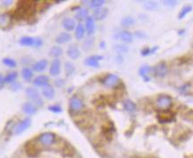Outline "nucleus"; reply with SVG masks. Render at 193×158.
<instances>
[{
	"label": "nucleus",
	"mask_w": 193,
	"mask_h": 158,
	"mask_svg": "<svg viewBox=\"0 0 193 158\" xmlns=\"http://www.w3.org/2000/svg\"><path fill=\"white\" fill-rule=\"evenodd\" d=\"M156 105L160 110L165 111L172 105V99L169 96H160L157 99Z\"/></svg>",
	"instance_id": "nucleus-6"
},
{
	"label": "nucleus",
	"mask_w": 193,
	"mask_h": 158,
	"mask_svg": "<svg viewBox=\"0 0 193 158\" xmlns=\"http://www.w3.org/2000/svg\"><path fill=\"white\" fill-rule=\"evenodd\" d=\"M33 83L35 86L43 88V87H45V86L49 85V79L45 75H41V76H38V77H36L35 78L33 79Z\"/></svg>",
	"instance_id": "nucleus-15"
},
{
	"label": "nucleus",
	"mask_w": 193,
	"mask_h": 158,
	"mask_svg": "<svg viewBox=\"0 0 193 158\" xmlns=\"http://www.w3.org/2000/svg\"><path fill=\"white\" fill-rule=\"evenodd\" d=\"M20 44L23 47H41L42 44V40L41 38L24 36L20 40Z\"/></svg>",
	"instance_id": "nucleus-4"
},
{
	"label": "nucleus",
	"mask_w": 193,
	"mask_h": 158,
	"mask_svg": "<svg viewBox=\"0 0 193 158\" xmlns=\"http://www.w3.org/2000/svg\"><path fill=\"white\" fill-rule=\"evenodd\" d=\"M49 55L51 57H54V58L57 59L58 57H60V56L63 55V49H62V47H60L57 46L52 47L50 48L49 52Z\"/></svg>",
	"instance_id": "nucleus-23"
},
{
	"label": "nucleus",
	"mask_w": 193,
	"mask_h": 158,
	"mask_svg": "<svg viewBox=\"0 0 193 158\" xmlns=\"http://www.w3.org/2000/svg\"><path fill=\"white\" fill-rule=\"evenodd\" d=\"M85 30L87 31L88 35H92L94 33L95 30V25H94V20L93 17H87L86 19V23H85Z\"/></svg>",
	"instance_id": "nucleus-17"
},
{
	"label": "nucleus",
	"mask_w": 193,
	"mask_h": 158,
	"mask_svg": "<svg viewBox=\"0 0 193 158\" xmlns=\"http://www.w3.org/2000/svg\"><path fill=\"white\" fill-rule=\"evenodd\" d=\"M56 85L58 86V87H61L62 85H64V81L62 79H58L56 81Z\"/></svg>",
	"instance_id": "nucleus-44"
},
{
	"label": "nucleus",
	"mask_w": 193,
	"mask_h": 158,
	"mask_svg": "<svg viewBox=\"0 0 193 158\" xmlns=\"http://www.w3.org/2000/svg\"><path fill=\"white\" fill-rule=\"evenodd\" d=\"M26 95L29 99H31L32 101H33L35 104L39 106H41L43 104V101L41 98L40 93L39 92L33 87H28L27 90H26Z\"/></svg>",
	"instance_id": "nucleus-3"
},
{
	"label": "nucleus",
	"mask_w": 193,
	"mask_h": 158,
	"mask_svg": "<svg viewBox=\"0 0 193 158\" xmlns=\"http://www.w3.org/2000/svg\"><path fill=\"white\" fill-rule=\"evenodd\" d=\"M41 93H42L43 97H45V99H49V100L53 99L54 97H55V90H54L53 87L49 85H48L42 88Z\"/></svg>",
	"instance_id": "nucleus-18"
},
{
	"label": "nucleus",
	"mask_w": 193,
	"mask_h": 158,
	"mask_svg": "<svg viewBox=\"0 0 193 158\" xmlns=\"http://www.w3.org/2000/svg\"><path fill=\"white\" fill-rule=\"evenodd\" d=\"M18 77V73L13 71V72H10L7 74L6 76L4 77L5 78V83L6 84H13L14 81L17 79Z\"/></svg>",
	"instance_id": "nucleus-32"
},
{
	"label": "nucleus",
	"mask_w": 193,
	"mask_h": 158,
	"mask_svg": "<svg viewBox=\"0 0 193 158\" xmlns=\"http://www.w3.org/2000/svg\"><path fill=\"white\" fill-rule=\"evenodd\" d=\"M119 38L121 40H123L125 43H132L133 40L132 34L128 31H122L119 33Z\"/></svg>",
	"instance_id": "nucleus-22"
},
{
	"label": "nucleus",
	"mask_w": 193,
	"mask_h": 158,
	"mask_svg": "<svg viewBox=\"0 0 193 158\" xmlns=\"http://www.w3.org/2000/svg\"><path fill=\"white\" fill-rule=\"evenodd\" d=\"M57 141L56 138V134L51 132H46V133H42L39 135V137L37 138V142L39 145L42 147H49L55 144Z\"/></svg>",
	"instance_id": "nucleus-2"
},
{
	"label": "nucleus",
	"mask_w": 193,
	"mask_h": 158,
	"mask_svg": "<svg viewBox=\"0 0 193 158\" xmlns=\"http://www.w3.org/2000/svg\"><path fill=\"white\" fill-rule=\"evenodd\" d=\"M12 17L6 13H0V28H7L11 25Z\"/></svg>",
	"instance_id": "nucleus-16"
},
{
	"label": "nucleus",
	"mask_w": 193,
	"mask_h": 158,
	"mask_svg": "<svg viewBox=\"0 0 193 158\" xmlns=\"http://www.w3.org/2000/svg\"><path fill=\"white\" fill-rule=\"evenodd\" d=\"M108 14V9L104 8V7H100V8L94 10L93 19L95 20H103L104 19H106Z\"/></svg>",
	"instance_id": "nucleus-11"
},
{
	"label": "nucleus",
	"mask_w": 193,
	"mask_h": 158,
	"mask_svg": "<svg viewBox=\"0 0 193 158\" xmlns=\"http://www.w3.org/2000/svg\"><path fill=\"white\" fill-rule=\"evenodd\" d=\"M47 67H48V61L45 59L40 60L33 65V70L36 72H42L46 70Z\"/></svg>",
	"instance_id": "nucleus-19"
},
{
	"label": "nucleus",
	"mask_w": 193,
	"mask_h": 158,
	"mask_svg": "<svg viewBox=\"0 0 193 158\" xmlns=\"http://www.w3.org/2000/svg\"><path fill=\"white\" fill-rule=\"evenodd\" d=\"M22 111L27 115H33L37 112V106L33 103L27 102L22 105Z\"/></svg>",
	"instance_id": "nucleus-14"
},
{
	"label": "nucleus",
	"mask_w": 193,
	"mask_h": 158,
	"mask_svg": "<svg viewBox=\"0 0 193 158\" xmlns=\"http://www.w3.org/2000/svg\"><path fill=\"white\" fill-rule=\"evenodd\" d=\"M85 27L82 24H78L75 30V37L77 40H81L85 35Z\"/></svg>",
	"instance_id": "nucleus-28"
},
{
	"label": "nucleus",
	"mask_w": 193,
	"mask_h": 158,
	"mask_svg": "<svg viewBox=\"0 0 193 158\" xmlns=\"http://www.w3.org/2000/svg\"><path fill=\"white\" fill-rule=\"evenodd\" d=\"M144 8L147 11H154L158 8V4L154 1H146L144 2Z\"/></svg>",
	"instance_id": "nucleus-34"
},
{
	"label": "nucleus",
	"mask_w": 193,
	"mask_h": 158,
	"mask_svg": "<svg viewBox=\"0 0 193 158\" xmlns=\"http://www.w3.org/2000/svg\"><path fill=\"white\" fill-rule=\"evenodd\" d=\"M19 88H20V84H17V85L15 84L14 87H13V89H14H14H15V90H18Z\"/></svg>",
	"instance_id": "nucleus-46"
},
{
	"label": "nucleus",
	"mask_w": 193,
	"mask_h": 158,
	"mask_svg": "<svg viewBox=\"0 0 193 158\" xmlns=\"http://www.w3.org/2000/svg\"><path fill=\"white\" fill-rule=\"evenodd\" d=\"M151 71V68L149 67L148 65H143L140 67V75L144 78L145 81H149L150 78L147 77V75L149 74V72Z\"/></svg>",
	"instance_id": "nucleus-29"
},
{
	"label": "nucleus",
	"mask_w": 193,
	"mask_h": 158,
	"mask_svg": "<svg viewBox=\"0 0 193 158\" xmlns=\"http://www.w3.org/2000/svg\"><path fill=\"white\" fill-rule=\"evenodd\" d=\"M178 92L182 95H191V85L186 84L178 88Z\"/></svg>",
	"instance_id": "nucleus-30"
},
{
	"label": "nucleus",
	"mask_w": 193,
	"mask_h": 158,
	"mask_svg": "<svg viewBox=\"0 0 193 158\" xmlns=\"http://www.w3.org/2000/svg\"><path fill=\"white\" fill-rule=\"evenodd\" d=\"M158 49V47H146L144 49L141 50V55L143 56H147V55H153L156 52V50Z\"/></svg>",
	"instance_id": "nucleus-37"
},
{
	"label": "nucleus",
	"mask_w": 193,
	"mask_h": 158,
	"mask_svg": "<svg viewBox=\"0 0 193 158\" xmlns=\"http://www.w3.org/2000/svg\"><path fill=\"white\" fill-rule=\"evenodd\" d=\"M120 79L119 77L117 75L115 74H108L105 77V78L103 79L102 84L108 88H113L115 86H116L119 84Z\"/></svg>",
	"instance_id": "nucleus-8"
},
{
	"label": "nucleus",
	"mask_w": 193,
	"mask_h": 158,
	"mask_svg": "<svg viewBox=\"0 0 193 158\" xmlns=\"http://www.w3.org/2000/svg\"><path fill=\"white\" fill-rule=\"evenodd\" d=\"M72 39V36L69 33H66V32H64V33H59L57 37H56V42L57 44H65L68 41H70Z\"/></svg>",
	"instance_id": "nucleus-20"
},
{
	"label": "nucleus",
	"mask_w": 193,
	"mask_h": 158,
	"mask_svg": "<svg viewBox=\"0 0 193 158\" xmlns=\"http://www.w3.org/2000/svg\"><path fill=\"white\" fill-rule=\"evenodd\" d=\"M35 12V4L33 1H20L16 9V14L20 18H24Z\"/></svg>",
	"instance_id": "nucleus-1"
},
{
	"label": "nucleus",
	"mask_w": 193,
	"mask_h": 158,
	"mask_svg": "<svg viewBox=\"0 0 193 158\" xmlns=\"http://www.w3.org/2000/svg\"><path fill=\"white\" fill-rule=\"evenodd\" d=\"M49 110L50 112H55V113H60V112H62V108L58 105H53L49 106Z\"/></svg>",
	"instance_id": "nucleus-41"
},
{
	"label": "nucleus",
	"mask_w": 193,
	"mask_h": 158,
	"mask_svg": "<svg viewBox=\"0 0 193 158\" xmlns=\"http://www.w3.org/2000/svg\"><path fill=\"white\" fill-rule=\"evenodd\" d=\"M173 117V113L169 111H163V112H160L158 118L160 119L161 122H167V121H170L172 119Z\"/></svg>",
	"instance_id": "nucleus-25"
},
{
	"label": "nucleus",
	"mask_w": 193,
	"mask_h": 158,
	"mask_svg": "<svg viewBox=\"0 0 193 158\" xmlns=\"http://www.w3.org/2000/svg\"><path fill=\"white\" fill-rule=\"evenodd\" d=\"M60 71H61V62L59 59H55L49 67V74L52 77H57L59 75Z\"/></svg>",
	"instance_id": "nucleus-12"
},
{
	"label": "nucleus",
	"mask_w": 193,
	"mask_h": 158,
	"mask_svg": "<svg viewBox=\"0 0 193 158\" xmlns=\"http://www.w3.org/2000/svg\"><path fill=\"white\" fill-rule=\"evenodd\" d=\"M31 124H32V120L30 118H25L24 119L20 120L14 128V134H21L22 133H24L31 126Z\"/></svg>",
	"instance_id": "nucleus-5"
},
{
	"label": "nucleus",
	"mask_w": 193,
	"mask_h": 158,
	"mask_svg": "<svg viewBox=\"0 0 193 158\" xmlns=\"http://www.w3.org/2000/svg\"><path fill=\"white\" fill-rule=\"evenodd\" d=\"M115 50L119 54H124L129 51V48L124 45H117V46L115 47Z\"/></svg>",
	"instance_id": "nucleus-40"
},
{
	"label": "nucleus",
	"mask_w": 193,
	"mask_h": 158,
	"mask_svg": "<svg viewBox=\"0 0 193 158\" xmlns=\"http://www.w3.org/2000/svg\"><path fill=\"white\" fill-rule=\"evenodd\" d=\"M93 43H94V39L93 38H88V39H87L84 41V43L82 45V47H83V49L85 51L90 50L93 47Z\"/></svg>",
	"instance_id": "nucleus-36"
},
{
	"label": "nucleus",
	"mask_w": 193,
	"mask_h": 158,
	"mask_svg": "<svg viewBox=\"0 0 193 158\" xmlns=\"http://www.w3.org/2000/svg\"><path fill=\"white\" fill-rule=\"evenodd\" d=\"M5 84H6V83H5V78H4V77H3L2 75H0V89L4 87Z\"/></svg>",
	"instance_id": "nucleus-43"
},
{
	"label": "nucleus",
	"mask_w": 193,
	"mask_h": 158,
	"mask_svg": "<svg viewBox=\"0 0 193 158\" xmlns=\"http://www.w3.org/2000/svg\"><path fill=\"white\" fill-rule=\"evenodd\" d=\"M14 3V1H10V0H8V1H3V5H4V6H11L12 4Z\"/></svg>",
	"instance_id": "nucleus-45"
},
{
	"label": "nucleus",
	"mask_w": 193,
	"mask_h": 158,
	"mask_svg": "<svg viewBox=\"0 0 193 158\" xmlns=\"http://www.w3.org/2000/svg\"><path fill=\"white\" fill-rule=\"evenodd\" d=\"M67 55L70 59L76 60L80 56V51L76 45H71L67 49Z\"/></svg>",
	"instance_id": "nucleus-13"
},
{
	"label": "nucleus",
	"mask_w": 193,
	"mask_h": 158,
	"mask_svg": "<svg viewBox=\"0 0 193 158\" xmlns=\"http://www.w3.org/2000/svg\"><path fill=\"white\" fill-rule=\"evenodd\" d=\"M154 74L156 75V77H164L167 74L168 69L167 66L165 63V62H160L157 65L154 67Z\"/></svg>",
	"instance_id": "nucleus-9"
},
{
	"label": "nucleus",
	"mask_w": 193,
	"mask_h": 158,
	"mask_svg": "<svg viewBox=\"0 0 193 158\" xmlns=\"http://www.w3.org/2000/svg\"><path fill=\"white\" fill-rule=\"evenodd\" d=\"M65 74L68 77L72 76L75 71V67L71 62H66L65 65Z\"/></svg>",
	"instance_id": "nucleus-38"
},
{
	"label": "nucleus",
	"mask_w": 193,
	"mask_h": 158,
	"mask_svg": "<svg viewBox=\"0 0 193 158\" xmlns=\"http://www.w3.org/2000/svg\"><path fill=\"white\" fill-rule=\"evenodd\" d=\"M191 10H192V7H191V6H190V5H187L183 7L182 10L180 11L179 14H178V19H180V20L183 19L188 13L191 12Z\"/></svg>",
	"instance_id": "nucleus-33"
},
{
	"label": "nucleus",
	"mask_w": 193,
	"mask_h": 158,
	"mask_svg": "<svg viewBox=\"0 0 193 158\" xmlns=\"http://www.w3.org/2000/svg\"><path fill=\"white\" fill-rule=\"evenodd\" d=\"M2 62H3V63H4L5 65L7 66V67H9V68H15V67L17 66L16 61L14 59H12V58H4Z\"/></svg>",
	"instance_id": "nucleus-39"
},
{
	"label": "nucleus",
	"mask_w": 193,
	"mask_h": 158,
	"mask_svg": "<svg viewBox=\"0 0 193 158\" xmlns=\"http://www.w3.org/2000/svg\"><path fill=\"white\" fill-rule=\"evenodd\" d=\"M69 106H70V110L72 112H76L81 111L84 108L85 105H84L83 101L80 98L74 96V97L71 98V99H70V101H69Z\"/></svg>",
	"instance_id": "nucleus-7"
},
{
	"label": "nucleus",
	"mask_w": 193,
	"mask_h": 158,
	"mask_svg": "<svg viewBox=\"0 0 193 158\" xmlns=\"http://www.w3.org/2000/svg\"><path fill=\"white\" fill-rule=\"evenodd\" d=\"M62 26L66 30V31H73L74 28L76 27V22L75 20L70 18L65 19L62 22Z\"/></svg>",
	"instance_id": "nucleus-21"
},
{
	"label": "nucleus",
	"mask_w": 193,
	"mask_h": 158,
	"mask_svg": "<svg viewBox=\"0 0 193 158\" xmlns=\"http://www.w3.org/2000/svg\"><path fill=\"white\" fill-rule=\"evenodd\" d=\"M21 76L25 81L29 82L33 78V70L30 68H24L21 71Z\"/></svg>",
	"instance_id": "nucleus-27"
},
{
	"label": "nucleus",
	"mask_w": 193,
	"mask_h": 158,
	"mask_svg": "<svg viewBox=\"0 0 193 158\" xmlns=\"http://www.w3.org/2000/svg\"><path fill=\"white\" fill-rule=\"evenodd\" d=\"M89 4V6L93 9H98V8H100L102 7V6L105 4V1L104 0H93V1H89L87 2Z\"/></svg>",
	"instance_id": "nucleus-35"
},
{
	"label": "nucleus",
	"mask_w": 193,
	"mask_h": 158,
	"mask_svg": "<svg viewBox=\"0 0 193 158\" xmlns=\"http://www.w3.org/2000/svg\"><path fill=\"white\" fill-rule=\"evenodd\" d=\"M102 59V56L99 55H93V56H89L85 59L84 63L85 65L88 67H93V68H98L100 66V60Z\"/></svg>",
	"instance_id": "nucleus-10"
},
{
	"label": "nucleus",
	"mask_w": 193,
	"mask_h": 158,
	"mask_svg": "<svg viewBox=\"0 0 193 158\" xmlns=\"http://www.w3.org/2000/svg\"><path fill=\"white\" fill-rule=\"evenodd\" d=\"M135 23V20H134L132 17L131 16H126L124 17L122 21H121V24L124 27H130V26H132Z\"/></svg>",
	"instance_id": "nucleus-31"
},
{
	"label": "nucleus",
	"mask_w": 193,
	"mask_h": 158,
	"mask_svg": "<svg viewBox=\"0 0 193 158\" xmlns=\"http://www.w3.org/2000/svg\"><path fill=\"white\" fill-rule=\"evenodd\" d=\"M162 3H163V5H164L165 6L174 7L177 5L178 2L175 1V0H164V1H162Z\"/></svg>",
	"instance_id": "nucleus-42"
},
{
	"label": "nucleus",
	"mask_w": 193,
	"mask_h": 158,
	"mask_svg": "<svg viewBox=\"0 0 193 158\" xmlns=\"http://www.w3.org/2000/svg\"><path fill=\"white\" fill-rule=\"evenodd\" d=\"M88 15V11L86 8H80L75 13V19L78 20H86Z\"/></svg>",
	"instance_id": "nucleus-26"
},
{
	"label": "nucleus",
	"mask_w": 193,
	"mask_h": 158,
	"mask_svg": "<svg viewBox=\"0 0 193 158\" xmlns=\"http://www.w3.org/2000/svg\"><path fill=\"white\" fill-rule=\"evenodd\" d=\"M124 108L128 112H133L136 111L137 106H136V104L134 103L133 101H132L131 99H126L124 102Z\"/></svg>",
	"instance_id": "nucleus-24"
}]
</instances>
